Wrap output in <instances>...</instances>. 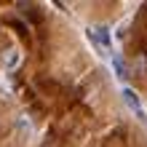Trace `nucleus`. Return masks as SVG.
Here are the masks:
<instances>
[{"label": "nucleus", "mask_w": 147, "mask_h": 147, "mask_svg": "<svg viewBox=\"0 0 147 147\" xmlns=\"http://www.w3.org/2000/svg\"><path fill=\"white\" fill-rule=\"evenodd\" d=\"M120 96H123V102H126V107H128V110H131L134 115H136V118H139L142 123H144V120H147V112H144V107H142V102H139V96H136V94H134V88H128V86H126V88L120 91Z\"/></svg>", "instance_id": "obj_2"}, {"label": "nucleus", "mask_w": 147, "mask_h": 147, "mask_svg": "<svg viewBox=\"0 0 147 147\" xmlns=\"http://www.w3.org/2000/svg\"><path fill=\"white\" fill-rule=\"evenodd\" d=\"M13 131L22 136V139H30L32 134H35V123H32V118L27 115V112H22V115H16L13 120Z\"/></svg>", "instance_id": "obj_3"}, {"label": "nucleus", "mask_w": 147, "mask_h": 147, "mask_svg": "<svg viewBox=\"0 0 147 147\" xmlns=\"http://www.w3.org/2000/svg\"><path fill=\"white\" fill-rule=\"evenodd\" d=\"M110 59H112V70H115V75L120 78V80H126V78H128V70H126V64H123V59H120L118 54H112Z\"/></svg>", "instance_id": "obj_5"}, {"label": "nucleus", "mask_w": 147, "mask_h": 147, "mask_svg": "<svg viewBox=\"0 0 147 147\" xmlns=\"http://www.w3.org/2000/svg\"><path fill=\"white\" fill-rule=\"evenodd\" d=\"M88 40L96 46L99 51H107L112 48V40H110V30L107 27H102V24H94V27H88Z\"/></svg>", "instance_id": "obj_1"}, {"label": "nucleus", "mask_w": 147, "mask_h": 147, "mask_svg": "<svg viewBox=\"0 0 147 147\" xmlns=\"http://www.w3.org/2000/svg\"><path fill=\"white\" fill-rule=\"evenodd\" d=\"M19 59H22V54L16 48H8L5 54H3V64H5V70H13L16 64H19Z\"/></svg>", "instance_id": "obj_4"}]
</instances>
